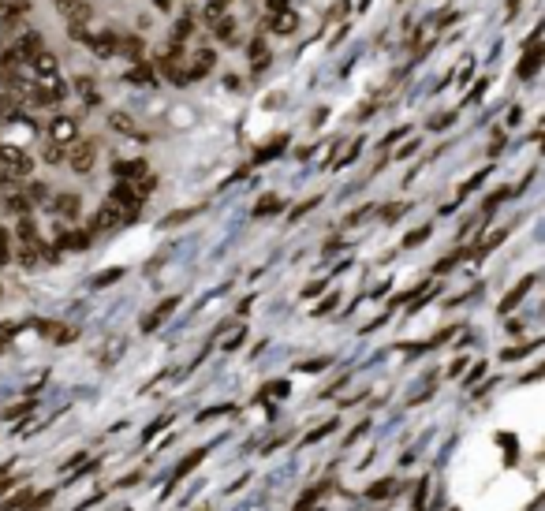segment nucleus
Wrapping results in <instances>:
<instances>
[{"instance_id":"obj_1","label":"nucleus","mask_w":545,"mask_h":511,"mask_svg":"<svg viewBox=\"0 0 545 511\" xmlns=\"http://www.w3.org/2000/svg\"><path fill=\"white\" fill-rule=\"evenodd\" d=\"M325 489H329V481H321V486H314V489H310V493H303V500H299V504H295V511H306V507H310V504H314V500H318V496H321V493H325Z\"/></svg>"},{"instance_id":"obj_2","label":"nucleus","mask_w":545,"mask_h":511,"mask_svg":"<svg viewBox=\"0 0 545 511\" xmlns=\"http://www.w3.org/2000/svg\"><path fill=\"white\" fill-rule=\"evenodd\" d=\"M393 489H396V486H393V478H385V481H378V486H373L366 496H370V500H381V496H388Z\"/></svg>"},{"instance_id":"obj_3","label":"nucleus","mask_w":545,"mask_h":511,"mask_svg":"<svg viewBox=\"0 0 545 511\" xmlns=\"http://www.w3.org/2000/svg\"><path fill=\"white\" fill-rule=\"evenodd\" d=\"M202 459H205V448H202V452H194V455H191V459H184V463H179V470H176V474H179V478H184V474H187V470H194V467H198Z\"/></svg>"},{"instance_id":"obj_4","label":"nucleus","mask_w":545,"mask_h":511,"mask_svg":"<svg viewBox=\"0 0 545 511\" xmlns=\"http://www.w3.org/2000/svg\"><path fill=\"white\" fill-rule=\"evenodd\" d=\"M30 500V493H19V496H11V500L4 504V507H0V511H11V507H23V504H27Z\"/></svg>"}]
</instances>
